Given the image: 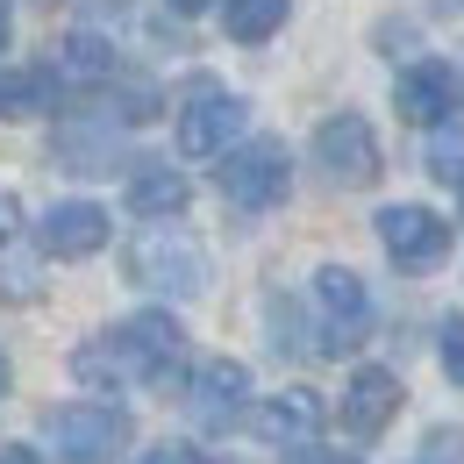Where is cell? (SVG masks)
I'll return each mask as SVG.
<instances>
[{
  "label": "cell",
  "mask_w": 464,
  "mask_h": 464,
  "mask_svg": "<svg viewBox=\"0 0 464 464\" xmlns=\"http://www.w3.org/2000/svg\"><path fill=\"white\" fill-rule=\"evenodd\" d=\"M36 243H44L51 257H93V250L108 243V215H101L93 200H58V208L36 222Z\"/></svg>",
  "instance_id": "cell-11"
},
{
  "label": "cell",
  "mask_w": 464,
  "mask_h": 464,
  "mask_svg": "<svg viewBox=\"0 0 464 464\" xmlns=\"http://www.w3.org/2000/svg\"><path fill=\"white\" fill-rule=\"evenodd\" d=\"M393 108H401V121H414V129H436V121L458 108V72L443 58H421L401 72V86H393Z\"/></svg>",
  "instance_id": "cell-10"
},
{
  "label": "cell",
  "mask_w": 464,
  "mask_h": 464,
  "mask_svg": "<svg viewBox=\"0 0 464 464\" xmlns=\"http://www.w3.org/2000/svg\"><path fill=\"white\" fill-rule=\"evenodd\" d=\"M193 193H186V179L172 172V165H143V172H129V208L143 215V222H165V215H179Z\"/></svg>",
  "instance_id": "cell-14"
},
{
  "label": "cell",
  "mask_w": 464,
  "mask_h": 464,
  "mask_svg": "<svg viewBox=\"0 0 464 464\" xmlns=\"http://www.w3.org/2000/svg\"><path fill=\"white\" fill-rule=\"evenodd\" d=\"M222 193H229L243 215H265V208H279L293 193V158L286 143H272V136H257V143H243L222 158Z\"/></svg>",
  "instance_id": "cell-3"
},
{
  "label": "cell",
  "mask_w": 464,
  "mask_h": 464,
  "mask_svg": "<svg viewBox=\"0 0 464 464\" xmlns=\"http://www.w3.org/2000/svg\"><path fill=\"white\" fill-rule=\"evenodd\" d=\"M257 436H265L272 450H307V443L322 436V401H314L307 386H293V393H272V401L257 407Z\"/></svg>",
  "instance_id": "cell-12"
},
{
  "label": "cell",
  "mask_w": 464,
  "mask_h": 464,
  "mask_svg": "<svg viewBox=\"0 0 464 464\" xmlns=\"http://www.w3.org/2000/svg\"><path fill=\"white\" fill-rule=\"evenodd\" d=\"M51 443H58L64 464H108L129 443V414L108 401H72L51 414Z\"/></svg>",
  "instance_id": "cell-5"
},
{
  "label": "cell",
  "mask_w": 464,
  "mask_h": 464,
  "mask_svg": "<svg viewBox=\"0 0 464 464\" xmlns=\"http://www.w3.org/2000/svg\"><path fill=\"white\" fill-rule=\"evenodd\" d=\"M51 101V79L44 72H0V115H29Z\"/></svg>",
  "instance_id": "cell-17"
},
{
  "label": "cell",
  "mask_w": 464,
  "mask_h": 464,
  "mask_svg": "<svg viewBox=\"0 0 464 464\" xmlns=\"http://www.w3.org/2000/svg\"><path fill=\"white\" fill-rule=\"evenodd\" d=\"M300 464H357V458H343V450H314V458H300Z\"/></svg>",
  "instance_id": "cell-23"
},
{
  "label": "cell",
  "mask_w": 464,
  "mask_h": 464,
  "mask_svg": "<svg viewBox=\"0 0 464 464\" xmlns=\"http://www.w3.org/2000/svg\"><path fill=\"white\" fill-rule=\"evenodd\" d=\"M458 7H464V0H436V14H458Z\"/></svg>",
  "instance_id": "cell-25"
},
{
  "label": "cell",
  "mask_w": 464,
  "mask_h": 464,
  "mask_svg": "<svg viewBox=\"0 0 464 464\" xmlns=\"http://www.w3.org/2000/svg\"><path fill=\"white\" fill-rule=\"evenodd\" d=\"M165 7H172V14H200L208 0H165Z\"/></svg>",
  "instance_id": "cell-24"
},
{
  "label": "cell",
  "mask_w": 464,
  "mask_h": 464,
  "mask_svg": "<svg viewBox=\"0 0 464 464\" xmlns=\"http://www.w3.org/2000/svg\"><path fill=\"white\" fill-rule=\"evenodd\" d=\"M293 14V0H222V22H229L236 44H265V36H279Z\"/></svg>",
  "instance_id": "cell-16"
},
{
  "label": "cell",
  "mask_w": 464,
  "mask_h": 464,
  "mask_svg": "<svg viewBox=\"0 0 464 464\" xmlns=\"http://www.w3.org/2000/svg\"><path fill=\"white\" fill-rule=\"evenodd\" d=\"M421 464H436V458H421Z\"/></svg>",
  "instance_id": "cell-28"
},
{
  "label": "cell",
  "mask_w": 464,
  "mask_h": 464,
  "mask_svg": "<svg viewBox=\"0 0 464 464\" xmlns=\"http://www.w3.org/2000/svg\"><path fill=\"white\" fill-rule=\"evenodd\" d=\"M243 401H250V372H243L236 357H208V364L193 372L186 407H193L200 429H229V421H243Z\"/></svg>",
  "instance_id": "cell-9"
},
{
  "label": "cell",
  "mask_w": 464,
  "mask_h": 464,
  "mask_svg": "<svg viewBox=\"0 0 464 464\" xmlns=\"http://www.w3.org/2000/svg\"><path fill=\"white\" fill-rule=\"evenodd\" d=\"M58 72L72 86H101V79H115V51H108V36H93V29H72L58 44Z\"/></svg>",
  "instance_id": "cell-15"
},
{
  "label": "cell",
  "mask_w": 464,
  "mask_h": 464,
  "mask_svg": "<svg viewBox=\"0 0 464 464\" xmlns=\"http://www.w3.org/2000/svg\"><path fill=\"white\" fill-rule=\"evenodd\" d=\"M0 36H7V7H0Z\"/></svg>",
  "instance_id": "cell-27"
},
{
  "label": "cell",
  "mask_w": 464,
  "mask_h": 464,
  "mask_svg": "<svg viewBox=\"0 0 464 464\" xmlns=\"http://www.w3.org/2000/svg\"><path fill=\"white\" fill-rule=\"evenodd\" d=\"M179 350H186V336H179L172 314H129L121 329H108V336L72 350V372H79L86 386H136V379L172 372Z\"/></svg>",
  "instance_id": "cell-1"
},
{
  "label": "cell",
  "mask_w": 464,
  "mask_h": 464,
  "mask_svg": "<svg viewBox=\"0 0 464 464\" xmlns=\"http://www.w3.org/2000/svg\"><path fill=\"white\" fill-rule=\"evenodd\" d=\"M136 464H200V458H193L186 443H150V450H143Z\"/></svg>",
  "instance_id": "cell-20"
},
{
  "label": "cell",
  "mask_w": 464,
  "mask_h": 464,
  "mask_svg": "<svg viewBox=\"0 0 464 464\" xmlns=\"http://www.w3.org/2000/svg\"><path fill=\"white\" fill-rule=\"evenodd\" d=\"M429 172H436V179H458V186H464V129H443V121H436V143H429Z\"/></svg>",
  "instance_id": "cell-18"
},
{
  "label": "cell",
  "mask_w": 464,
  "mask_h": 464,
  "mask_svg": "<svg viewBox=\"0 0 464 464\" xmlns=\"http://www.w3.org/2000/svg\"><path fill=\"white\" fill-rule=\"evenodd\" d=\"M401 401H407V393H401V379L372 364V372H357V379H350V393H343V429L372 443V436H379V429H386V421L401 414Z\"/></svg>",
  "instance_id": "cell-13"
},
{
  "label": "cell",
  "mask_w": 464,
  "mask_h": 464,
  "mask_svg": "<svg viewBox=\"0 0 464 464\" xmlns=\"http://www.w3.org/2000/svg\"><path fill=\"white\" fill-rule=\"evenodd\" d=\"M314 307H322V350H357L372 329V293L350 265H322L314 272Z\"/></svg>",
  "instance_id": "cell-6"
},
{
  "label": "cell",
  "mask_w": 464,
  "mask_h": 464,
  "mask_svg": "<svg viewBox=\"0 0 464 464\" xmlns=\"http://www.w3.org/2000/svg\"><path fill=\"white\" fill-rule=\"evenodd\" d=\"M436 350H443V372L464 386V314H443V329H436Z\"/></svg>",
  "instance_id": "cell-19"
},
{
  "label": "cell",
  "mask_w": 464,
  "mask_h": 464,
  "mask_svg": "<svg viewBox=\"0 0 464 464\" xmlns=\"http://www.w3.org/2000/svg\"><path fill=\"white\" fill-rule=\"evenodd\" d=\"M243 93H229L222 79H193L186 101H179V150L186 158H222L229 143H243Z\"/></svg>",
  "instance_id": "cell-2"
},
{
  "label": "cell",
  "mask_w": 464,
  "mask_h": 464,
  "mask_svg": "<svg viewBox=\"0 0 464 464\" xmlns=\"http://www.w3.org/2000/svg\"><path fill=\"white\" fill-rule=\"evenodd\" d=\"M129 279L150 286V293H200L208 286V265H200V250H193L186 236L150 229V236L129 243Z\"/></svg>",
  "instance_id": "cell-7"
},
{
  "label": "cell",
  "mask_w": 464,
  "mask_h": 464,
  "mask_svg": "<svg viewBox=\"0 0 464 464\" xmlns=\"http://www.w3.org/2000/svg\"><path fill=\"white\" fill-rule=\"evenodd\" d=\"M0 464H44V458H36V450H22V443H7V450H0Z\"/></svg>",
  "instance_id": "cell-22"
},
{
  "label": "cell",
  "mask_w": 464,
  "mask_h": 464,
  "mask_svg": "<svg viewBox=\"0 0 464 464\" xmlns=\"http://www.w3.org/2000/svg\"><path fill=\"white\" fill-rule=\"evenodd\" d=\"M314 172L329 179V186H343V193L372 186V179H379V136H372V121L364 115H329L322 121V129H314Z\"/></svg>",
  "instance_id": "cell-4"
},
{
  "label": "cell",
  "mask_w": 464,
  "mask_h": 464,
  "mask_svg": "<svg viewBox=\"0 0 464 464\" xmlns=\"http://www.w3.org/2000/svg\"><path fill=\"white\" fill-rule=\"evenodd\" d=\"M379 243L393 250L401 272H429L450 257V222L429 208H379Z\"/></svg>",
  "instance_id": "cell-8"
},
{
  "label": "cell",
  "mask_w": 464,
  "mask_h": 464,
  "mask_svg": "<svg viewBox=\"0 0 464 464\" xmlns=\"http://www.w3.org/2000/svg\"><path fill=\"white\" fill-rule=\"evenodd\" d=\"M14 236H22V208H14V200H0V250H7Z\"/></svg>",
  "instance_id": "cell-21"
},
{
  "label": "cell",
  "mask_w": 464,
  "mask_h": 464,
  "mask_svg": "<svg viewBox=\"0 0 464 464\" xmlns=\"http://www.w3.org/2000/svg\"><path fill=\"white\" fill-rule=\"evenodd\" d=\"M0 393H7V357H0Z\"/></svg>",
  "instance_id": "cell-26"
}]
</instances>
